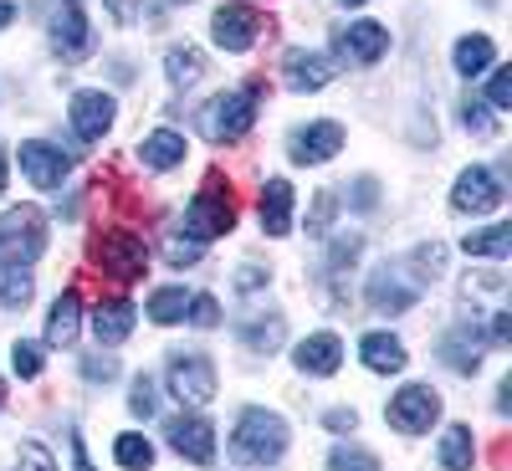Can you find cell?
Masks as SVG:
<instances>
[{
	"label": "cell",
	"mask_w": 512,
	"mask_h": 471,
	"mask_svg": "<svg viewBox=\"0 0 512 471\" xmlns=\"http://www.w3.org/2000/svg\"><path fill=\"white\" fill-rule=\"evenodd\" d=\"M323 425L344 436V431H354V425H359V415H354V410H328V415H323Z\"/></svg>",
	"instance_id": "cell-44"
},
{
	"label": "cell",
	"mask_w": 512,
	"mask_h": 471,
	"mask_svg": "<svg viewBox=\"0 0 512 471\" xmlns=\"http://www.w3.org/2000/svg\"><path fill=\"white\" fill-rule=\"evenodd\" d=\"M472 461H477L472 431H466V425H451V431L441 436V466L446 471H472Z\"/></svg>",
	"instance_id": "cell-26"
},
{
	"label": "cell",
	"mask_w": 512,
	"mask_h": 471,
	"mask_svg": "<svg viewBox=\"0 0 512 471\" xmlns=\"http://www.w3.org/2000/svg\"><path fill=\"white\" fill-rule=\"evenodd\" d=\"M11 16H16V0H0V31L11 26Z\"/></svg>",
	"instance_id": "cell-51"
},
{
	"label": "cell",
	"mask_w": 512,
	"mask_h": 471,
	"mask_svg": "<svg viewBox=\"0 0 512 471\" xmlns=\"http://www.w3.org/2000/svg\"><path fill=\"white\" fill-rule=\"evenodd\" d=\"M262 93H267V82L256 77V82H241V88L221 93V98H210L200 108V134L210 144H236L246 139V128L256 123V108H262Z\"/></svg>",
	"instance_id": "cell-1"
},
{
	"label": "cell",
	"mask_w": 512,
	"mask_h": 471,
	"mask_svg": "<svg viewBox=\"0 0 512 471\" xmlns=\"http://www.w3.org/2000/svg\"><path fill=\"white\" fill-rule=\"evenodd\" d=\"M282 333H287L282 318H246V323H241V344L256 349V354H272V349L282 344Z\"/></svg>",
	"instance_id": "cell-28"
},
{
	"label": "cell",
	"mask_w": 512,
	"mask_h": 471,
	"mask_svg": "<svg viewBox=\"0 0 512 471\" xmlns=\"http://www.w3.org/2000/svg\"><path fill=\"white\" fill-rule=\"evenodd\" d=\"M303 374H333L338 364H344V344H338V333H313V338H303L297 344V359H292Z\"/></svg>",
	"instance_id": "cell-19"
},
{
	"label": "cell",
	"mask_w": 512,
	"mask_h": 471,
	"mask_svg": "<svg viewBox=\"0 0 512 471\" xmlns=\"http://www.w3.org/2000/svg\"><path fill=\"white\" fill-rule=\"evenodd\" d=\"M185 318H190L195 328H216V323H221V303H216V297H190Z\"/></svg>",
	"instance_id": "cell-37"
},
{
	"label": "cell",
	"mask_w": 512,
	"mask_h": 471,
	"mask_svg": "<svg viewBox=\"0 0 512 471\" xmlns=\"http://www.w3.org/2000/svg\"><path fill=\"white\" fill-rule=\"evenodd\" d=\"M328 216H333V190H323V195H318V210H313V226H308V231L318 236V231L328 226Z\"/></svg>",
	"instance_id": "cell-45"
},
{
	"label": "cell",
	"mask_w": 512,
	"mask_h": 471,
	"mask_svg": "<svg viewBox=\"0 0 512 471\" xmlns=\"http://www.w3.org/2000/svg\"><path fill=\"white\" fill-rule=\"evenodd\" d=\"M21 169H26V180H31L36 190H57V185L67 180L72 159H67L57 144H47V139H31V144H21Z\"/></svg>",
	"instance_id": "cell-14"
},
{
	"label": "cell",
	"mask_w": 512,
	"mask_h": 471,
	"mask_svg": "<svg viewBox=\"0 0 512 471\" xmlns=\"http://www.w3.org/2000/svg\"><path fill=\"white\" fill-rule=\"evenodd\" d=\"M262 231L267 236L292 231V185L287 180H267V190H262Z\"/></svg>",
	"instance_id": "cell-22"
},
{
	"label": "cell",
	"mask_w": 512,
	"mask_h": 471,
	"mask_svg": "<svg viewBox=\"0 0 512 471\" xmlns=\"http://www.w3.org/2000/svg\"><path fill=\"white\" fill-rule=\"evenodd\" d=\"M359 246H364L359 236H338V241H333V272H344L354 256H359Z\"/></svg>",
	"instance_id": "cell-42"
},
{
	"label": "cell",
	"mask_w": 512,
	"mask_h": 471,
	"mask_svg": "<svg viewBox=\"0 0 512 471\" xmlns=\"http://www.w3.org/2000/svg\"><path fill=\"white\" fill-rule=\"evenodd\" d=\"M11 369H16L21 379H36L41 369H47V359H41V344H26V338H21V344L11 349Z\"/></svg>",
	"instance_id": "cell-34"
},
{
	"label": "cell",
	"mask_w": 512,
	"mask_h": 471,
	"mask_svg": "<svg viewBox=\"0 0 512 471\" xmlns=\"http://www.w3.org/2000/svg\"><path fill=\"white\" fill-rule=\"evenodd\" d=\"M113 113H118V103H113L103 88H82V93L72 98V134H77L82 144H98L108 128H113Z\"/></svg>",
	"instance_id": "cell-12"
},
{
	"label": "cell",
	"mask_w": 512,
	"mask_h": 471,
	"mask_svg": "<svg viewBox=\"0 0 512 471\" xmlns=\"http://www.w3.org/2000/svg\"><path fill=\"white\" fill-rule=\"evenodd\" d=\"M0 405H6V384H0Z\"/></svg>",
	"instance_id": "cell-53"
},
{
	"label": "cell",
	"mask_w": 512,
	"mask_h": 471,
	"mask_svg": "<svg viewBox=\"0 0 512 471\" xmlns=\"http://www.w3.org/2000/svg\"><path fill=\"white\" fill-rule=\"evenodd\" d=\"M185 308H190L185 287H159V292L149 297V318H154L159 328H169V323H185Z\"/></svg>",
	"instance_id": "cell-27"
},
{
	"label": "cell",
	"mask_w": 512,
	"mask_h": 471,
	"mask_svg": "<svg viewBox=\"0 0 512 471\" xmlns=\"http://www.w3.org/2000/svg\"><path fill=\"white\" fill-rule=\"evenodd\" d=\"M282 77H287V88L292 93H323L328 82H333V62L323 52H303V47H292L282 57Z\"/></svg>",
	"instance_id": "cell-15"
},
{
	"label": "cell",
	"mask_w": 512,
	"mask_h": 471,
	"mask_svg": "<svg viewBox=\"0 0 512 471\" xmlns=\"http://www.w3.org/2000/svg\"><path fill=\"white\" fill-rule=\"evenodd\" d=\"M502 200H507V190H502V180L492 175V169L472 164V169H461V175H456V190H451V205H456V210L487 216V210H497Z\"/></svg>",
	"instance_id": "cell-9"
},
{
	"label": "cell",
	"mask_w": 512,
	"mask_h": 471,
	"mask_svg": "<svg viewBox=\"0 0 512 471\" xmlns=\"http://www.w3.org/2000/svg\"><path fill=\"white\" fill-rule=\"evenodd\" d=\"M128 410H134L139 420H149V415L159 410V400H154V379H149V374L134 379V390H128Z\"/></svg>",
	"instance_id": "cell-36"
},
{
	"label": "cell",
	"mask_w": 512,
	"mask_h": 471,
	"mask_svg": "<svg viewBox=\"0 0 512 471\" xmlns=\"http://www.w3.org/2000/svg\"><path fill=\"white\" fill-rule=\"evenodd\" d=\"M338 149H344V123H308L287 139L292 164H328Z\"/></svg>",
	"instance_id": "cell-13"
},
{
	"label": "cell",
	"mask_w": 512,
	"mask_h": 471,
	"mask_svg": "<svg viewBox=\"0 0 512 471\" xmlns=\"http://www.w3.org/2000/svg\"><path fill=\"white\" fill-rule=\"evenodd\" d=\"M47 251V216L36 205H11L0 216V267H26Z\"/></svg>",
	"instance_id": "cell-4"
},
{
	"label": "cell",
	"mask_w": 512,
	"mask_h": 471,
	"mask_svg": "<svg viewBox=\"0 0 512 471\" xmlns=\"http://www.w3.org/2000/svg\"><path fill=\"white\" fill-rule=\"evenodd\" d=\"M262 282H267V272H262V267H251V262H246V267H241V277H236V287H241V292H256Z\"/></svg>",
	"instance_id": "cell-47"
},
{
	"label": "cell",
	"mask_w": 512,
	"mask_h": 471,
	"mask_svg": "<svg viewBox=\"0 0 512 471\" xmlns=\"http://www.w3.org/2000/svg\"><path fill=\"white\" fill-rule=\"evenodd\" d=\"M415 297H420V287L415 282H400V272L395 267H379L374 277H369V308L374 313H405V308H415Z\"/></svg>",
	"instance_id": "cell-17"
},
{
	"label": "cell",
	"mask_w": 512,
	"mask_h": 471,
	"mask_svg": "<svg viewBox=\"0 0 512 471\" xmlns=\"http://www.w3.org/2000/svg\"><path fill=\"white\" fill-rule=\"evenodd\" d=\"M16 471H57V461H52V451L41 446V441H26V446H21V461H16Z\"/></svg>",
	"instance_id": "cell-39"
},
{
	"label": "cell",
	"mask_w": 512,
	"mask_h": 471,
	"mask_svg": "<svg viewBox=\"0 0 512 471\" xmlns=\"http://www.w3.org/2000/svg\"><path fill=\"white\" fill-rule=\"evenodd\" d=\"M164 379H169V395L180 405H210L216 400V364L205 354H175Z\"/></svg>",
	"instance_id": "cell-7"
},
{
	"label": "cell",
	"mask_w": 512,
	"mask_h": 471,
	"mask_svg": "<svg viewBox=\"0 0 512 471\" xmlns=\"http://www.w3.org/2000/svg\"><path fill=\"white\" fill-rule=\"evenodd\" d=\"M287 451V420L272 410H241L236 415V431H231V456L246 466H277Z\"/></svg>",
	"instance_id": "cell-2"
},
{
	"label": "cell",
	"mask_w": 512,
	"mask_h": 471,
	"mask_svg": "<svg viewBox=\"0 0 512 471\" xmlns=\"http://www.w3.org/2000/svg\"><path fill=\"white\" fill-rule=\"evenodd\" d=\"M31 292H36V282L26 267H0V308H26Z\"/></svg>",
	"instance_id": "cell-31"
},
{
	"label": "cell",
	"mask_w": 512,
	"mask_h": 471,
	"mask_svg": "<svg viewBox=\"0 0 512 471\" xmlns=\"http://www.w3.org/2000/svg\"><path fill=\"white\" fill-rule=\"evenodd\" d=\"M487 98H492V108H497V113H507V108H512V67H497V72H492Z\"/></svg>",
	"instance_id": "cell-38"
},
{
	"label": "cell",
	"mask_w": 512,
	"mask_h": 471,
	"mask_svg": "<svg viewBox=\"0 0 512 471\" xmlns=\"http://www.w3.org/2000/svg\"><path fill=\"white\" fill-rule=\"evenodd\" d=\"M113 456H118V466H128V471H149L154 466V446L144 441V436H118V446H113Z\"/></svg>",
	"instance_id": "cell-32"
},
{
	"label": "cell",
	"mask_w": 512,
	"mask_h": 471,
	"mask_svg": "<svg viewBox=\"0 0 512 471\" xmlns=\"http://www.w3.org/2000/svg\"><path fill=\"white\" fill-rule=\"evenodd\" d=\"M262 31H267V21L256 16L251 6H221L216 21H210V36H216L221 52H251Z\"/></svg>",
	"instance_id": "cell-10"
},
{
	"label": "cell",
	"mask_w": 512,
	"mask_h": 471,
	"mask_svg": "<svg viewBox=\"0 0 512 471\" xmlns=\"http://www.w3.org/2000/svg\"><path fill=\"white\" fill-rule=\"evenodd\" d=\"M492 338H497V344L512 338V313H492Z\"/></svg>",
	"instance_id": "cell-49"
},
{
	"label": "cell",
	"mask_w": 512,
	"mask_h": 471,
	"mask_svg": "<svg viewBox=\"0 0 512 471\" xmlns=\"http://www.w3.org/2000/svg\"><path fill=\"white\" fill-rule=\"evenodd\" d=\"M492 62H497V47H492L487 36H461L456 41V72L461 77H482Z\"/></svg>",
	"instance_id": "cell-25"
},
{
	"label": "cell",
	"mask_w": 512,
	"mask_h": 471,
	"mask_svg": "<svg viewBox=\"0 0 512 471\" xmlns=\"http://www.w3.org/2000/svg\"><path fill=\"white\" fill-rule=\"evenodd\" d=\"M139 159H144V169H175L185 159V139L175 134V128H159V134H149L139 144Z\"/></svg>",
	"instance_id": "cell-24"
},
{
	"label": "cell",
	"mask_w": 512,
	"mask_h": 471,
	"mask_svg": "<svg viewBox=\"0 0 512 471\" xmlns=\"http://www.w3.org/2000/svg\"><path fill=\"white\" fill-rule=\"evenodd\" d=\"M461 123L472 128L477 139H492V134H497V118H492V113H487L477 98H466V103H461Z\"/></svg>",
	"instance_id": "cell-35"
},
{
	"label": "cell",
	"mask_w": 512,
	"mask_h": 471,
	"mask_svg": "<svg viewBox=\"0 0 512 471\" xmlns=\"http://www.w3.org/2000/svg\"><path fill=\"white\" fill-rule=\"evenodd\" d=\"M0 195H6V149H0Z\"/></svg>",
	"instance_id": "cell-52"
},
{
	"label": "cell",
	"mask_w": 512,
	"mask_h": 471,
	"mask_svg": "<svg viewBox=\"0 0 512 471\" xmlns=\"http://www.w3.org/2000/svg\"><path fill=\"white\" fill-rule=\"evenodd\" d=\"M410 267H415V272H441V267H446V246H436V241H431V246H415V251H410Z\"/></svg>",
	"instance_id": "cell-40"
},
{
	"label": "cell",
	"mask_w": 512,
	"mask_h": 471,
	"mask_svg": "<svg viewBox=\"0 0 512 471\" xmlns=\"http://www.w3.org/2000/svg\"><path fill=\"white\" fill-rule=\"evenodd\" d=\"M77 328H82V297L77 292H62L52 313H47V344L52 349H72L77 344Z\"/></svg>",
	"instance_id": "cell-20"
},
{
	"label": "cell",
	"mask_w": 512,
	"mask_h": 471,
	"mask_svg": "<svg viewBox=\"0 0 512 471\" xmlns=\"http://www.w3.org/2000/svg\"><path fill=\"white\" fill-rule=\"evenodd\" d=\"M461 246H466V256H497V262H502V256L512 251V226H487V231H472Z\"/></svg>",
	"instance_id": "cell-30"
},
{
	"label": "cell",
	"mask_w": 512,
	"mask_h": 471,
	"mask_svg": "<svg viewBox=\"0 0 512 471\" xmlns=\"http://www.w3.org/2000/svg\"><path fill=\"white\" fill-rule=\"evenodd\" d=\"M103 6H108L113 21H134L139 16V0H103Z\"/></svg>",
	"instance_id": "cell-46"
},
{
	"label": "cell",
	"mask_w": 512,
	"mask_h": 471,
	"mask_svg": "<svg viewBox=\"0 0 512 471\" xmlns=\"http://www.w3.org/2000/svg\"><path fill=\"white\" fill-rule=\"evenodd\" d=\"M164 72H169V82H175V88H190V82L205 72V57H200L195 47H169Z\"/></svg>",
	"instance_id": "cell-29"
},
{
	"label": "cell",
	"mask_w": 512,
	"mask_h": 471,
	"mask_svg": "<svg viewBox=\"0 0 512 471\" xmlns=\"http://www.w3.org/2000/svg\"><path fill=\"white\" fill-rule=\"evenodd\" d=\"M134 318H139V308L128 303V297H108V303H98V313H93V333H98V344H103V349L123 344V338L134 333Z\"/></svg>",
	"instance_id": "cell-18"
},
{
	"label": "cell",
	"mask_w": 512,
	"mask_h": 471,
	"mask_svg": "<svg viewBox=\"0 0 512 471\" xmlns=\"http://www.w3.org/2000/svg\"><path fill=\"white\" fill-rule=\"evenodd\" d=\"M164 441L175 446L185 461H195V466L216 461V425L200 420V415H175V420L164 425Z\"/></svg>",
	"instance_id": "cell-8"
},
{
	"label": "cell",
	"mask_w": 512,
	"mask_h": 471,
	"mask_svg": "<svg viewBox=\"0 0 512 471\" xmlns=\"http://www.w3.org/2000/svg\"><path fill=\"white\" fill-rule=\"evenodd\" d=\"M333 41H338V52H344L349 62H359V67H369V62H379L384 52H390V31H384L379 21H354Z\"/></svg>",
	"instance_id": "cell-16"
},
{
	"label": "cell",
	"mask_w": 512,
	"mask_h": 471,
	"mask_svg": "<svg viewBox=\"0 0 512 471\" xmlns=\"http://www.w3.org/2000/svg\"><path fill=\"white\" fill-rule=\"evenodd\" d=\"M441 359L456 369V374H477L482 369V338L472 333V323H461L446 344H441Z\"/></svg>",
	"instance_id": "cell-23"
},
{
	"label": "cell",
	"mask_w": 512,
	"mask_h": 471,
	"mask_svg": "<svg viewBox=\"0 0 512 471\" xmlns=\"http://www.w3.org/2000/svg\"><path fill=\"white\" fill-rule=\"evenodd\" d=\"M328 471H379V456H369L359 446H333L328 451Z\"/></svg>",
	"instance_id": "cell-33"
},
{
	"label": "cell",
	"mask_w": 512,
	"mask_h": 471,
	"mask_svg": "<svg viewBox=\"0 0 512 471\" xmlns=\"http://www.w3.org/2000/svg\"><path fill=\"white\" fill-rule=\"evenodd\" d=\"M384 420H390L400 436H425L441 420V395L431 384H405V390L384 405Z\"/></svg>",
	"instance_id": "cell-6"
},
{
	"label": "cell",
	"mask_w": 512,
	"mask_h": 471,
	"mask_svg": "<svg viewBox=\"0 0 512 471\" xmlns=\"http://www.w3.org/2000/svg\"><path fill=\"white\" fill-rule=\"evenodd\" d=\"M169 262H175V267H190V262H200V246L195 241H169Z\"/></svg>",
	"instance_id": "cell-43"
},
{
	"label": "cell",
	"mask_w": 512,
	"mask_h": 471,
	"mask_svg": "<svg viewBox=\"0 0 512 471\" xmlns=\"http://www.w3.org/2000/svg\"><path fill=\"white\" fill-rule=\"evenodd\" d=\"M359 359H364L374 374H400V369H405V344H400L395 333H364Z\"/></svg>",
	"instance_id": "cell-21"
},
{
	"label": "cell",
	"mask_w": 512,
	"mask_h": 471,
	"mask_svg": "<svg viewBox=\"0 0 512 471\" xmlns=\"http://www.w3.org/2000/svg\"><path fill=\"white\" fill-rule=\"evenodd\" d=\"M344 6H364V0H344Z\"/></svg>",
	"instance_id": "cell-54"
},
{
	"label": "cell",
	"mask_w": 512,
	"mask_h": 471,
	"mask_svg": "<svg viewBox=\"0 0 512 471\" xmlns=\"http://www.w3.org/2000/svg\"><path fill=\"white\" fill-rule=\"evenodd\" d=\"M67 446H72V466H77V471H93V461H88V446H82V436H77V431H72V441H67Z\"/></svg>",
	"instance_id": "cell-48"
},
{
	"label": "cell",
	"mask_w": 512,
	"mask_h": 471,
	"mask_svg": "<svg viewBox=\"0 0 512 471\" xmlns=\"http://www.w3.org/2000/svg\"><path fill=\"white\" fill-rule=\"evenodd\" d=\"M82 379H93V384H108V379H118V359H82Z\"/></svg>",
	"instance_id": "cell-41"
},
{
	"label": "cell",
	"mask_w": 512,
	"mask_h": 471,
	"mask_svg": "<svg viewBox=\"0 0 512 471\" xmlns=\"http://www.w3.org/2000/svg\"><path fill=\"white\" fill-rule=\"evenodd\" d=\"M231 226H236L231 185H226L221 175H210V180L200 185V195L190 200V210H185V236H190L195 246H205V241H216V236H231Z\"/></svg>",
	"instance_id": "cell-3"
},
{
	"label": "cell",
	"mask_w": 512,
	"mask_h": 471,
	"mask_svg": "<svg viewBox=\"0 0 512 471\" xmlns=\"http://www.w3.org/2000/svg\"><path fill=\"white\" fill-rule=\"evenodd\" d=\"M52 47H57L62 62H82L93 52V26H88L77 0H62V11L52 16Z\"/></svg>",
	"instance_id": "cell-11"
},
{
	"label": "cell",
	"mask_w": 512,
	"mask_h": 471,
	"mask_svg": "<svg viewBox=\"0 0 512 471\" xmlns=\"http://www.w3.org/2000/svg\"><path fill=\"white\" fill-rule=\"evenodd\" d=\"M354 205H359V210H374V180H359V185H354Z\"/></svg>",
	"instance_id": "cell-50"
},
{
	"label": "cell",
	"mask_w": 512,
	"mask_h": 471,
	"mask_svg": "<svg viewBox=\"0 0 512 471\" xmlns=\"http://www.w3.org/2000/svg\"><path fill=\"white\" fill-rule=\"evenodd\" d=\"M93 256H98V267L113 277V282H139L149 272V246L144 236L134 231H103L93 241Z\"/></svg>",
	"instance_id": "cell-5"
}]
</instances>
